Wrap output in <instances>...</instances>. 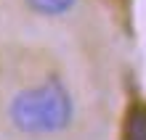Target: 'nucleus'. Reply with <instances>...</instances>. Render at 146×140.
Listing matches in <instances>:
<instances>
[{
	"instance_id": "f257e3e1",
	"label": "nucleus",
	"mask_w": 146,
	"mask_h": 140,
	"mask_svg": "<svg viewBox=\"0 0 146 140\" xmlns=\"http://www.w3.org/2000/svg\"><path fill=\"white\" fill-rule=\"evenodd\" d=\"M77 119L72 90L58 77H48L16 90L8 101V124L24 137H56Z\"/></svg>"
},
{
	"instance_id": "f03ea898",
	"label": "nucleus",
	"mask_w": 146,
	"mask_h": 140,
	"mask_svg": "<svg viewBox=\"0 0 146 140\" xmlns=\"http://www.w3.org/2000/svg\"><path fill=\"white\" fill-rule=\"evenodd\" d=\"M77 5V0H27V8L37 16H45V19H58V16H66Z\"/></svg>"
},
{
	"instance_id": "7ed1b4c3",
	"label": "nucleus",
	"mask_w": 146,
	"mask_h": 140,
	"mask_svg": "<svg viewBox=\"0 0 146 140\" xmlns=\"http://www.w3.org/2000/svg\"><path fill=\"white\" fill-rule=\"evenodd\" d=\"M122 140H146V108L143 106H133L127 111Z\"/></svg>"
}]
</instances>
